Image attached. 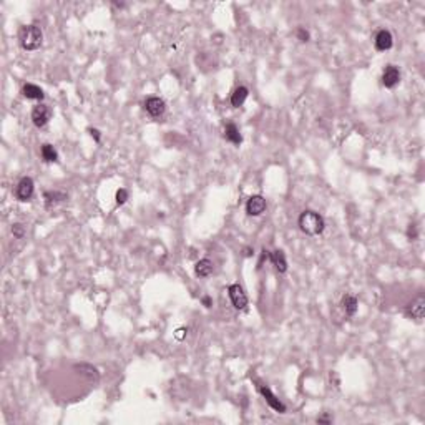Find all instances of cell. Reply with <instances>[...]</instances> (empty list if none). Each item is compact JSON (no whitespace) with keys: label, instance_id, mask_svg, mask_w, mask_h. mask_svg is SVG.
<instances>
[{"label":"cell","instance_id":"obj_1","mask_svg":"<svg viewBox=\"0 0 425 425\" xmlns=\"http://www.w3.org/2000/svg\"><path fill=\"white\" fill-rule=\"evenodd\" d=\"M297 223H299V230L307 236H319L326 228L324 218H322L319 213L311 211V209L302 211Z\"/></svg>","mask_w":425,"mask_h":425},{"label":"cell","instance_id":"obj_2","mask_svg":"<svg viewBox=\"0 0 425 425\" xmlns=\"http://www.w3.org/2000/svg\"><path fill=\"white\" fill-rule=\"evenodd\" d=\"M18 40H20L23 50L34 52V50H39L44 44V32L37 25H23L18 32Z\"/></svg>","mask_w":425,"mask_h":425},{"label":"cell","instance_id":"obj_3","mask_svg":"<svg viewBox=\"0 0 425 425\" xmlns=\"http://www.w3.org/2000/svg\"><path fill=\"white\" fill-rule=\"evenodd\" d=\"M34 191H35L34 180H32L30 176H23V178L18 181V185L15 188V196H17L18 201L25 203V201H30V199H32Z\"/></svg>","mask_w":425,"mask_h":425},{"label":"cell","instance_id":"obj_4","mask_svg":"<svg viewBox=\"0 0 425 425\" xmlns=\"http://www.w3.org/2000/svg\"><path fill=\"white\" fill-rule=\"evenodd\" d=\"M228 294H230V299H231L233 306H235V309H237V311L246 309L247 296H246V292H244V289H242L241 284H231V286L228 287Z\"/></svg>","mask_w":425,"mask_h":425},{"label":"cell","instance_id":"obj_5","mask_svg":"<svg viewBox=\"0 0 425 425\" xmlns=\"http://www.w3.org/2000/svg\"><path fill=\"white\" fill-rule=\"evenodd\" d=\"M50 118H52V110H50L47 105L39 103L37 106H34V110H32V121H34V125L37 128L47 127V123L50 121Z\"/></svg>","mask_w":425,"mask_h":425},{"label":"cell","instance_id":"obj_6","mask_svg":"<svg viewBox=\"0 0 425 425\" xmlns=\"http://www.w3.org/2000/svg\"><path fill=\"white\" fill-rule=\"evenodd\" d=\"M424 312H425L424 296H419L417 299H414V301L409 302L407 307H405V316H407L409 319H414V321H422Z\"/></svg>","mask_w":425,"mask_h":425},{"label":"cell","instance_id":"obj_7","mask_svg":"<svg viewBox=\"0 0 425 425\" xmlns=\"http://www.w3.org/2000/svg\"><path fill=\"white\" fill-rule=\"evenodd\" d=\"M258 389H259V392H261V395L264 397L266 404H268L271 409L276 410V412H279V414H284V412H286V405H284V404L281 402V400H279L278 397L273 394V390H271L269 387H266V385H258Z\"/></svg>","mask_w":425,"mask_h":425},{"label":"cell","instance_id":"obj_8","mask_svg":"<svg viewBox=\"0 0 425 425\" xmlns=\"http://www.w3.org/2000/svg\"><path fill=\"white\" fill-rule=\"evenodd\" d=\"M400 82V70L395 65H387L382 72V85L385 88H394Z\"/></svg>","mask_w":425,"mask_h":425},{"label":"cell","instance_id":"obj_9","mask_svg":"<svg viewBox=\"0 0 425 425\" xmlns=\"http://www.w3.org/2000/svg\"><path fill=\"white\" fill-rule=\"evenodd\" d=\"M266 206H268V204H266V199L263 198V196L254 194L247 199L246 213L249 214V216H259V214H263L266 211Z\"/></svg>","mask_w":425,"mask_h":425},{"label":"cell","instance_id":"obj_10","mask_svg":"<svg viewBox=\"0 0 425 425\" xmlns=\"http://www.w3.org/2000/svg\"><path fill=\"white\" fill-rule=\"evenodd\" d=\"M144 110H146L153 118H158V116H161L163 113H165L166 103L161 100L160 96H149L148 100L144 101Z\"/></svg>","mask_w":425,"mask_h":425},{"label":"cell","instance_id":"obj_11","mask_svg":"<svg viewBox=\"0 0 425 425\" xmlns=\"http://www.w3.org/2000/svg\"><path fill=\"white\" fill-rule=\"evenodd\" d=\"M374 44H376V48L379 50V52H385V50H390V48H392V45H394V39H392L390 32L384 29V30L377 32Z\"/></svg>","mask_w":425,"mask_h":425},{"label":"cell","instance_id":"obj_12","mask_svg":"<svg viewBox=\"0 0 425 425\" xmlns=\"http://www.w3.org/2000/svg\"><path fill=\"white\" fill-rule=\"evenodd\" d=\"M269 261L273 263V266L276 268L279 274H284L287 271V259L286 254L283 253L281 249H274L273 253H269Z\"/></svg>","mask_w":425,"mask_h":425},{"label":"cell","instance_id":"obj_13","mask_svg":"<svg viewBox=\"0 0 425 425\" xmlns=\"http://www.w3.org/2000/svg\"><path fill=\"white\" fill-rule=\"evenodd\" d=\"M224 138H226V142L235 144V146H239L242 143V135L239 133V128L233 121L226 123V127H224Z\"/></svg>","mask_w":425,"mask_h":425},{"label":"cell","instance_id":"obj_14","mask_svg":"<svg viewBox=\"0 0 425 425\" xmlns=\"http://www.w3.org/2000/svg\"><path fill=\"white\" fill-rule=\"evenodd\" d=\"M22 95L27 98V100H39L42 101L45 96L44 90L39 87V85H34V83H25L22 87Z\"/></svg>","mask_w":425,"mask_h":425},{"label":"cell","instance_id":"obj_15","mask_svg":"<svg viewBox=\"0 0 425 425\" xmlns=\"http://www.w3.org/2000/svg\"><path fill=\"white\" fill-rule=\"evenodd\" d=\"M340 307H342V311L345 312V316H349V317L356 316V312L359 309L357 297L351 296V294H345V296L342 297V301H340Z\"/></svg>","mask_w":425,"mask_h":425},{"label":"cell","instance_id":"obj_16","mask_svg":"<svg viewBox=\"0 0 425 425\" xmlns=\"http://www.w3.org/2000/svg\"><path fill=\"white\" fill-rule=\"evenodd\" d=\"M67 198L68 196L67 193H63V191H45L44 193V201L47 208L57 206L58 203H63Z\"/></svg>","mask_w":425,"mask_h":425},{"label":"cell","instance_id":"obj_17","mask_svg":"<svg viewBox=\"0 0 425 425\" xmlns=\"http://www.w3.org/2000/svg\"><path fill=\"white\" fill-rule=\"evenodd\" d=\"M40 155H42V160H44L45 163H57V161H58V153H57V149H55L53 144H50V143L42 144Z\"/></svg>","mask_w":425,"mask_h":425},{"label":"cell","instance_id":"obj_18","mask_svg":"<svg viewBox=\"0 0 425 425\" xmlns=\"http://www.w3.org/2000/svg\"><path fill=\"white\" fill-rule=\"evenodd\" d=\"M194 273L198 278H208L213 273V263L209 259H199L194 264Z\"/></svg>","mask_w":425,"mask_h":425},{"label":"cell","instance_id":"obj_19","mask_svg":"<svg viewBox=\"0 0 425 425\" xmlns=\"http://www.w3.org/2000/svg\"><path fill=\"white\" fill-rule=\"evenodd\" d=\"M247 95H249V90H247L246 87H237L231 95V105L235 106V108H239V106L244 105Z\"/></svg>","mask_w":425,"mask_h":425},{"label":"cell","instance_id":"obj_20","mask_svg":"<svg viewBox=\"0 0 425 425\" xmlns=\"http://www.w3.org/2000/svg\"><path fill=\"white\" fill-rule=\"evenodd\" d=\"M115 201H116L118 206H123V204L128 201V191L125 188H120L118 191H116V194H115Z\"/></svg>","mask_w":425,"mask_h":425},{"label":"cell","instance_id":"obj_21","mask_svg":"<svg viewBox=\"0 0 425 425\" xmlns=\"http://www.w3.org/2000/svg\"><path fill=\"white\" fill-rule=\"evenodd\" d=\"M12 235L13 237H17V239H22V237L25 236V226L20 223L12 224Z\"/></svg>","mask_w":425,"mask_h":425},{"label":"cell","instance_id":"obj_22","mask_svg":"<svg viewBox=\"0 0 425 425\" xmlns=\"http://www.w3.org/2000/svg\"><path fill=\"white\" fill-rule=\"evenodd\" d=\"M296 37H297V40L304 42V44L311 40V34L306 29H302V27H297V29H296Z\"/></svg>","mask_w":425,"mask_h":425},{"label":"cell","instance_id":"obj_23","mask_svg":"<svg viewBox=\"0 0 425 425\" xmlns=\"http://www.w3.org/2000/svg\"><path fill=\"white\" fill-rule=\"evenodd\" d=\"M88 133H90V137L95 140V143H100V142H101V133H100V130H96V128H88Z\"/></svg>","mask_w":425,"mask_h":425},{"label":"cell","instance_id":"obj_24","mask_svg":"<svg viewBox=\"0 0 425 425\" xmlns=\"http://www.w3.org/2000/svg\"><path fill=\"white\" fill-rule=\"evenodd\" d=\"M268 259H269V251H268V249H263V251H261V258H259V261H258V269L263 268V263H264V261H268Z\"/></svg>","mask_w":425,"mask_h":425},{"label":"cell","instance_id":"obj_25","mask_svg":"<svg viewBox=\"0 0 425 425\" xmlns=\"http://www.w3.org/2000/svg\"><path fill=\"white\" fill-rule=\"evenodd\" d=\"M317 424H332V417L329 414H324L321 417H317Z\"/></svg>","mask_w":425,"mask_h":425},{"label":"cell","instance_id":"obj_26","mask_svg":"<svg viewBox=\"0 0 425 425\" xmlns=\"http://www.w3.org/2000/svg\"><path fill=\"white\" fill-rule=\"evenodd\" d=\"M407 236H409V239H415V237H417V231H415V226H414V224H410V226H409V230H407Z\"/></svg>","mask_w":425,"mask_h":425},{"label":"cell","instance_id":"obj_27","mask_svg":"<svg viewBox=\"0 0 425 425\" xmlns=\"http://www.w3.org/2000/svg\"><path fill=\"white\" fill-rule=\"evenodd\" d=\"M201 302H203L204 307H211V306H213V299L209 297V296H204V297L201 299Z\"/></svg>","mask_w":425,"mask_h":425},{"label":"cell","instance_id":"obj_28","mask_svg":"<svg viewBox=\"0 0 425 425\" xmlns=\"http://www.w3.org/2000/svg\"><path fill=\"white\" fill-rule=\"evenodd\" d=\"M186 332H188V331L186 329H178L176 331V334H175V337L178 339V340H181V339H185V335H186Z\"/></svg>","mask_w":425,"mask_h":425},{"label":"cell","instance_id":"obj_29","mask_svg":"<svg viewBox=\"0 0 425 425\" xmlns=\"http://www.w3.org/2000/svg\"><path fill=\"white\" fill-rule=\"evenodd\" d=\"M253 253H254V251L251 249V247H246V249H244V256H246V258H249V256H253Z\"/></svg>","mask_w":425,"mask_h":425},{"label":"cell","instance_id":"obj_30","mask_svg":"<svg viewBox=\"0 0 425 425\" xmlns=\"http://www.w3.org/2000/svg\"><path fill=\"white\" fill-rule=\"evenodd\" d=\"M113 5H115V7H120V8H123V7H125V3H118V2H113Z\"/></svg>","mask_w":425,"mask_h":425}]
</instances>
